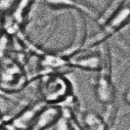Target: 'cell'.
Returning a JSON list of instances; mask_svg holds the SVG:
<instances>
[{"instance_id":"8992f818","label":"cell","mask_w":130,"mask_h":130,"mask_svg":"<svg viewBox=\"0 0 130 130\" xmlns=\"http://www.w3.org/2000/svg\"><path fill=\"white\" fill-rule=\"evenodd\" d=\"M73 64L86 70H99L101 68V58L96 55L81 57L77 59Z\"/></svg>"},{"instance_id":"7a4b0ae2","label":"cell","mask_w":130,"mask_h":130,"mask_svg":"<svg viewBox=\"0 0 130 130\" xmlns=\"http://www.w3.org/2000/svg\"><path fill=\"white\" fill-rule=\"evenodd\" d=\"M45 107L46 105L44 103H39L31 108H27L15 117L11 124L16 128V130H31L39 112Z\"/></svg>"},{"instance_id":"5b68a950","label":"cell","mask_w":130,"mask_h":130,"mask_svg":"<svg viewBox=\"0 0 130 130\" xmlns=\"http://www.w3.org/2000/svg\"><path fill=\"white\" fill-rule=\"evenodd\" d=\"M96 93L98 99L102 103H110L113 99V90L111 81L104 73H102L101 76L99 77L96 87Z\"/></svg>"},{"instance_id":"30bf717a","label":"cell","mask_w":130,"mask_h":130,"mask_svg":"<svg viewBox=\"0 0 130 130\" xmlns=\"http://www.w3.org/2000/svg\"><path fill=\"white\" fill-rule=\"evenodd\" d=\"M7 44H8V39L5 35L0 36V56L4 55L5 50L7 48Z\"/></svg>"},{"instance_id":"ba28073f","label":"cell","mask_w":130,"mask_h":130,"mask_svg":"<svg viewBox=\"0 0 130 130\" xmlns=\"http://www.w3.org/2000/svg\"><path fill=\"white\" fill-rule=\"evenodd\" d=\"M44 62H45V66L44 67H50V68H58V67H62V66L66 64V61H64L62 58L57 57V56H46L44 57Z\"/></svg>"},{"instance_id":"8fae6325","label":"cell","mask_w":130,"mask_h":130,"mask_svg":"<svg viewBox=\"0 0 130 130\" xmlns=\"http://www.w3.org/2000/svg\"><path fill=\"white\" fill-rule=\"evenodd\" d=\"M13 6V1H0V10L1 11H8Z\"/></svg>"},{"instance_id":"7c38bea8","label":"cell","mask_w":130,"mask_h":130,"mask_svg":"<svg viewBox=\"0 0 130 130\" xmlns=\"http://www.w3.org/2000/svg\"><path fill=\"white\" fill-rule=\"evenodd\" d=\"M125 100H126V102L130 104V91H128L126 93V95H125Z\"/></svg>"},{"instance_id":"3957f363","label":"cell","mask_w":130,"mask_h":130,"mask_svg":"<svg viewBox=\"0 0 130 130\" xmlns=\"http://www.w3.org/2000/svg\"><path fill=\"white\" fill-rule=\"evenodd\" d=\"M61 111H62L60 110L58 106H53V105L46 106L39 112L31 130H44L52 125H55V123L62 116Z\"/></svg>"},{"instance_id":"9c48e42d","label":"cell","mask_w":130,"mask_h":130,"mask_svg":"<svg viewBox=\"0 0 130 130\" xmlns=\"http://www.w3.org/2000/svg\"><path fill=\"white\" fill-rule=\"evenodd\" d=\"M70 123L69 119L67 117H64L61 116V117L58 119V121L55 123V130H70Z\"/></svg>"},{"instance_id":"277c9868","label":"cell","mask_w":130,"mask_h":130,"mask_svg":"<svg viewBox=\"0 0 130 130\" xmlns=\"http://www.w3.org/2000/svg\"><path fill=\"white\" fill-rule=\"evenodd\" d=\"M130 21V6H121L113 17L111 18L105 26L104 32L101 34L103 38L118 30L123 26H125Z\"/></svg>"},{"instance_id":"52a82bcc","label":"cell","mask_w":130,"mask_h":130,"mask_svg":"<svg viewBox=\"0 0 130 130\" xmlns=\"http://www.w3.org/2000/svg\"><path fill=\"white\" fill-rule=\"evenodd\" d=\"M86 125L92 130H106V124L104 121L95 113H87L84 117Z\"/></svg>"},{"instance_id":"6da1fadb","label":"cell","mask_w":130,"mask_h":130,"mask_svg":"<svg viewBox=\"0 0 130 130\" xmlns=\"http://www.w3.org/2000/svg\"><path fill=\"white\" fill-rule=\"evenodd\" d=\"M68 83L64 78L60 76L50 77L43 86V95L47 103L61 102L69 97Z\"/></svg>"}]
</instances>
